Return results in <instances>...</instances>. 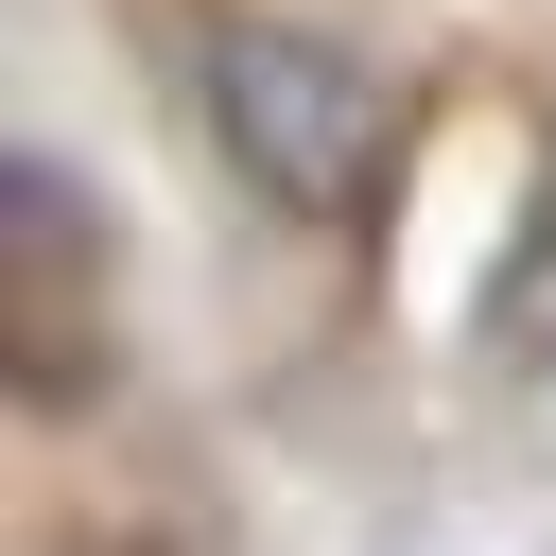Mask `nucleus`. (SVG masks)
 Segmentation results:
<instances>
[{
    "label": "nucleus",
    "mask_w": 556,
    "mask_h": 556,
    "mask_svg": "<svg viewBox=\"0 0 556 556\" xmlns=\"http://www.w3.org/2000/svg\"><path fill=\"white\" fill-rule=\"evenodd\" d=\"M0 208H17V400L70 417L87 400V348H104V243H87V208H70L52 156H17Z\"/></svg>",
    "instance_id": "obj_2"
},
{
    "label": "nucleus",
    "mask_w": 556,
    "mask_h": 556,
    "mask_svg": "<svg viewBox=\"0 0 556 556\" xmlns=\"http://www.w3.org/2000/svg\"><path fill=\"white\" fill-rule=\"evenodd\" d=\"M486 348L556 400V156H539V208H521V243H504V278H486Z\"/></svg>",
    "instance_id": "obj_3"
},
{
    "label": "nucleus",
    "mask_w": 556,
    "mask_h": 556,
    "mask_svg": "<svg viewBox=\"0 0 556 556\" xmlns=\"http://www.w3.org/2000/svg\"><path fill=\"white\" fill-rule=\"evenodd\" d=\"M208 122H226V156H243L278 208H348V191H365V156H382L365 70H348L330 35H278V17L208 35Z\"/></svg>",
    "instance_id": "obj_1"
}]
</instances>
